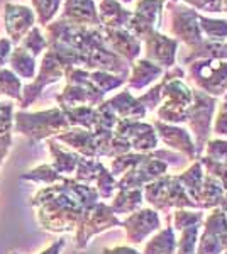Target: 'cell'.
Masks as SVG:
<instances>
[{"label":"cell","instance_id":"obj_1","mask_svg":"<svg viewBox=\"0 0 227 254\" xmlns=\"http://www.w3.org/2000/svg\"><path fill=\"white\" fill-rule=\"evenodd\" d=\"M100 202L97 190L65 176L63 182L44 187L32 196L39 225L48 232H72L86 208Z\"/></svg>","mask_w":227,"mask_h":254},{"label":"cell","instance_id":"obj_2","mask_svg":"<svg viewBox=\"0 0 227 254\" xmlns=\"http://www.w3.org/2000/svg\"><path fill=\"white\" fill-rule=\"evenodd\" d=\"M166 83L161 90V104L156 109L158 121L171 126L187 124L188 105L192 104V88L185 83V69L181 66H173L166 69Z\"/></svg>","mask_w":227,"mask_h":254},{"label":"cell","instance_id":"obj_3","mask_svg":"<svg viewBox=\"0 0 227 254\" xmlns=\"http://www.w3.org/2000/svg\"><path fill=\"white\" fill-rule=\"evenodd\" d=\"M14 129L29 139L31 144L43 139L56 137L58 134L67 132L70 129L68 119L60 107L48 109L43 112H26L19 110L14 114Z\"/></svg>","mask_w":227,"mask_h":254},{"label":"cell","instance_id":"obj_4","mask_svg":"<svg viewBox=\"0 0 227 254\" xmlns=\"http://www.w3.org/2000/svg\"><path fill=\"white\" fill-rule=\"evenodd\" d=\"M144 202H148L156 212H168L171 208H193L199 210L197 203L187 195L176 175H163L161 178L143 187Z\"/></svg>","mask_w":227,"mask_h":254},{"label":"cell","instance_id":"obj_5","mask_svg":"<svg viewBox=\"0 0 227 254\" xmlns=\"http://www.w3.org/2000/svg\"><path fill=\"white\" fill-rule=\"evenodd\" d=\"M217 107V98L210 97L207 93L200 92L197 88H192V104L188 105L187 112V124L188 132L192 134L193 142L197 147L199 158L204 153V147L212 136V122L214 114Z\"/></svg>","mask_w":227,"mask_h":254},{"label":"cell","instance_id":"obj_6","mask_svg":"<svg viewBox=\"0 0 227 254\" xmlns=\"http://www.w3.org/2000/svg\"><path fill=\"white\" fill-rule=\"evenodd\" d=\"M188 80L197 90L210 97H224L227 93V61L197 60L188 64Z\"/></svg>","mask_w":227,"mask_h":254},{"label":"cell","instance_id":"obj_7","mask_svg":"<svg viewBox=\"0 0 227 254\" xmlns=\"http://www.w3.org/2000/svg\"><path fill=\"white\" fill-rule=\"evenodd\" d=\"M166 15L170 19V34L173 39L187 46V51L199 48L204 43L200 26H199V12L190 9L187 5H178L175 2H166Z\"/></svg>","mask_w":227,"mask_h":254},{"label":"cell","instance_id":"obj_8","mask_svg":"<svg viewBox=\"0 0 227 254\" xmlns=\"http://www.w3.org/2000/svg\"><path fill=\"white\" fill-rule=\"evenodd\" d=\"M119 225H121V219L114 214L109 203L97 202L95 205L86 208L76 225L75 248L85 249L93 236H98L112 227H119Z\"/></svg>","mask_w":227,"mask_h":254},{"label":"cell","instance_id":"obj_9","mask_svg":"<svg viewBox=\"0 0 227 254\" xmlns=\"http://www.w3.org/2000/svg\"><path fill=\"white\" fill-rule=\"evenodd\" d=\"M65 69L67 68L61 63V60L58 58L51 49H46V51L43 53V58H41V66L38 69V73H36V78L32 81H29L26 87H22L19 107L24 110L31 104H34L48 85H53L63 78Z\"/></svg>","mask_w":227,"mask_h":254},{"label":"cell","instance_id":"obj_10","mask_svg":"<svg viewBox=\"0 0 227 254\" xmlns=\"http://www.w3.org/2000/svg\"><path fill=\"white\" fill-rule=\"evenodd\" d=\"M114 134L119 139L126 141L134 153H151V151L158 149L159 144L154 126L146 121L119 119L114 127Z\"/></svg>","mask_w":227,"mask_h":254},{"label":"cell","instance_id":"obj_11","mask_svg":"<svg viewBox=\"0 0 227 254\" xmlns=\"http://www.w3.org/2000/svg\"><path fill=\"white\" fill-rule=\"evenodd\" d=\"M227 246V219L221 208L209 210L199 234L195 254H222Z\"/></svg>","mask_w":227,"mask_h":254},{"label":"cell","instance_id":"obj_12","mask_svg":"<svg viewBox=\"0 0 227 254\" xmlns=\"http://www.w3.org/2000/svg\"><path fill=\"white\" fill-rule=\"evenodd\" d=\"M121 227H124L126 239L129 244L139 246L146 243L150 237L161 229L159 212L154 208H139L121 220Z\"/></svg>","mask_w":227,"mask_h":254},{"label":"cell","instance_id":"obj_13","mask_svg":"<svg viewBox=\"0 0 227 254\" xmlns=\"http://www.w3.org/2000/svg\"><path fill=\"white\" fill-rule=\"evenodd\" d=\"M164 3L166 0H136V9L133 10L127 31L143 43L151 32L158 31Z\"/></svg>","mask_w":227,"mask_h":254},{"label":"cell","instance_id":"obj_14","mask_svg":"<svg viewBox=\"0 0 227 254\" xmlns=\"http://www.w3.org/2000/svg\"><path fill=\"white\" fill-rule=\"evenodd\" d=\"M151 124L154 126L158 139L164 146H168L170 151H175V153L181 154V156H185L188 161L199 159L195 142H193V137H192V134L188 132V129H185L183 126L164 124V122L158 121V119L152 121Z\"/></svg>","mask_w":227,"mask_h":254},{"label":"cell","instance_id":"obj_15","mask_svg":"<svg viewBox=\"0 0 227 254\" xmlns=\"http://www.w3.org/2000/svg\"><path fill=\"white\" fill-rule=\"evenodd\" d=\"M143 43L144 60L158 64L163 69H170L176 64V56H178V41L176 39L168 38L159 31H154Z\"/></svg>","mask_w":227,"mask_h":254},{"label":"cell","instance_id":"obj_16","mask_svg":"<svg viewBox=\"0 0 227 254\" xmlns=\"http://www.w3.org/2000/svg\"><path fill=\"white\" fill-rule=\"evenodd\" d=\"M3 26H5L7 38L14 46H19L24 36L36 26V14L27 5L7 2L3 5Z\"/></svg>","mask_w":227,"mask_h":254},{"label":"cell","instance_id":"obj_17","mask_svg":"<svg viewBox=\"0 0 227 254\" xmlns=\"http://www.w3.org/2000/svg\"><path fill=\"white\" fill-rule=\"evenodd\" d=\"M104 100H105V95H102V93L93 87L90 80H86L85 83H81V85L67 83V87L56 95V102L61 110L81 107V105L98 107Z\"/></svg>","mask_w":227,"mask_h":254},{"label":"cell","instance_id":"obj_18","mask_svg":"<svg viewBox=\"0 0 227 254\" xmlns=\"http://www.w3.org/2000/svg\"><path fill=\"white\" fill-rule=\"evenodd\" d=\"M60 19L72 26L100 27L95 0H63Z\"/></svg>","mask_w":227,"mask_h":254},{"label":"cell","instance_id":"obj_19","mask_svg":"<svg viewBox=\"0 0 227 254\" xmlns=\"http://www.w3.org/2000/svg\"><path fill=\"white\" fill-rule=\"evenodd\" d=\"M104 32V41L105 46L114 51L117 56H121L122 60H126L127 63L139 60L141 56V41L136 39L127 29H105L102 27Z\"/></svg>","mask_w":227,"mask_h":254},{"label":"cell","instance_id":"obj_20","mask_svg":"<svg viewBox=\"0 0 227 254\" xmlns=\"http://www.w3.org/2000/svg\"><path fill=\"white\" fill-rule=\"evenodd\" d=\"M166 69H163L158 64L151 63L148 60H136L131 63L129 76H127V90L131 93L133 92H143V90L152 87L154 83H158V80L164 75Z\"/></svg>","mask_w":227,"mask_h":254},{"label":"cell","instance_id":"obj_21","mask_svg":"<svg viewBox=\"0 0 227 254\" xmlns=\"http://www.w3.org/2000/svg\"><path fill=\"white\" fill-rule=\"evenodd\" d=\"M53 139L58 142H63L65 146H68L70 151L80 154V156L97 159V136L93 134V130L80 129V127H70L67 132L58 134Z\"/></svg>","mask_w":227,"mask_h":254},{"label":"cell","instance_id":"obj_22","mask_svg":"<svg viewBox=\"0 0 227 254\" xmlns=\"http://www.w3.org/2000/svg\"><path fill=\"white\" fill-rule=\"evenodd\" d=\"M98 20L105 29H127L133 10H127L119 0H100L97 5Z\"/></svg>","mask_w":227,"mask_h":254},{"label":"cell","instance_id":"obj_23","mask_svg":"<svg viewBox=\"0 0 227 254\" xmlns=\"http://www.w3.org/2000/svg\"><path fill=\"white\" fill-rule=\"evenodd\" d=\"M107 105L114 110V114L119 119H134V121H143L148 116V110L143 107L138 97H134L129 90H122V92L115 93L109 100H105Z\"/></svg>","mask_w":227,"mask_h":254},{"label":"cell","instance_id":"obj_24","mask_svg":"<svg viewBox=\"0 0 227 254\" xmlns=\"http://www.w3.org/2000/svg\"><path fill=\"white\" fill-rule=\"evenodd\" d=\"M48 149L53 156V168L58 171L60 175L68 176V175H75L78 161H80V154L73 153V151L63 147L58 141H55L53 137L48 139Z\"/></svg>","mask_w":227,"mask_h":254},{"label":"cell","instance_id":"obj_25","mask_svg":"<svg viewBox=\"0 0 227 254\" xmlns=\"http://www.w3.org/2000/svg\"><path fill=\"white\" fill-rule=\"evenodd\" d=\"M110 208L114 210L115 215L119 214H133V212L143 208V188H119L112 196Z\"/></svg>","mask_w":227,"mask_h":254},{"label":"cell","instance_id":"obj_26","mask_svg":"<svg viewBox=\"0 0 227 254\" xmlns=\"http://www.w3.org/2000/svg\"><path fill=\"white\" fill-rule=\"evenodd\" d=\"M176 234L171 225L161 227L144 243L143 254H175Z\"/></svg>","mask_w":227,"mask_h":254},{"label":"cell","instance_id":"obj_27","mask_svg":"<svg viewBox=\"0 0 227 254\" xmlns=\"http://www.w3.org/2000/svg\"><path fill=\"white\" fill-rule=\"evenodd\" d=\"M9 64L10 69L19 78H26L31 81L36 78V73H38L36 58L32 55H29L22 46H14L9 58Z\"/></svg>","mask_w":227,"mask_h":254},{"label":"cell","instance_id":"obj_28","mask_svg":"<svg viewBox=\"0 0 227 254\" xmlns=\"http://www.w3.org/2000/svg\"><path fill=\"white\" fill-rule=\"evenodd\" d=\"M204 176H205V171H204V168H202L199 159L192 161V165H190L187 170L181 171L180 175H176V178H178V182L181 183L183 190L187 191V195L195 203L199 202L202 183H204Z\"/></svg>","mask_w":227,"mask_h":254},{"label":"cell","instance_id":"obj_29","mask_svg":"<svg viewBox=\"0 0 227 254\" xmlns=\"http://www.w3.org/2000/svg\"><path fill=\"white\" fill-rule=\"evenodd\" d=\"M222 198H224V187H222V183L205 173L199 202H197L199 210H212V208H217L221 205Z\"/></svg>","mask_w":227,"mask_h":254},{"label":"cell","instance_id":"obj_30","mask_svg":"<svg viewBox=\"0 0 227 254\" xmlns=\"http://www.w3.org/2000/svg\"><path fill=\"white\" fill-rule=\"evenodd\" d=\"M199 26L204 39L210 43H226L227 41V20L210 19L207 15L199 14Z\"/></svg>","mask_w":227,"mask_h":254},{"label":"cell","instance_id":"obj_31","mask_svg":"<svg viewBox=\"0 0 227 254\" xmlns=\"http://www.w3.org/2000/svg\"><path fill=\"white\" fill-rule=\"evenodd\" d=\"M63 112L68 119L70 127H80V129L93 130L95 119H97V110H95V107L81 105V107L65 109Z\"/></svg>","mask_w":227,"mask_h":254},{"label":"cell","instance_id":"obj_32","mask_svg":"<svg viewBox=\"0 0 227 254\" xmlns=\"http://www.w3.org/2000/svg\"><path fill=\"white\" fill-rule=\"evenodd\" d=\"M202 224H204V210L178 208L171 215V227L178 232L190 227H202Z\"/></svg>","mask_w":227,"mask_h":254},{"label":"cell","instance_id":"obj_33","mask_svg":"<svg viewBox=\"0 0 227 254\" xmlns=\"http://www.w3.org/2000/svg\"><path fill=\"white\" fill-rule=\"evenodd\" d=\"M32 7H34L36 22L41 27H46L49 22H53L56 14L61 9L63 0H31Z\"/></svg>","mask_w":227,"mask_h":254},{"label":"cell","instance_id":"obj_34","mask_svg":"<svg viewBox=\"0 0 227 254\" xmlns=\"http://www.w3.org/2000/svg\"><path fill=\"white\" fill-rule=\"evenodd\" d=\"M20 178L27 180V182L39 183V185H44V187H49V185H55V183L63 182L65 176L58 173L51 165H41L38 168H34V170H31L29 173L20 175Z\"/></svg>","mask_w":227,"mask_h":254},{"label":"cell","instance_id":"obj_35","mask_svg":"<svg viewBox=\"0 0 227 254\" xmlns=\"http://www.w3.org/2000/svg\"><path fill=\"white\" fill-rule=\"evenodd\" d=\"M88 80L92 81V85L102 95H107L109 92L112 90H117L126 85V78L117 75H112V73H107V71H90Z\"/></svg>","mask_w":227,"mask_h":254},{"label":"cell","instance_id":"obj_36","mask_svg":"<svg viewBox=\"0 0 227 254\" xmlns=\"http://www.w3.org/2000/svg\"><path fill=\"white\" fill-rule=\"evenodd\" d=\"M22 81L12 69L0 68V95H5L12 100H20L22 93Z\"/></svg>","mask_w":227,"mask_h":254},{"label":"cell","instance_id":"obj_37","mask_svg":"<svg viewBox=\"0 0 227 254\" xmlns=\"http://www.w3.org/2000/svg\"><path fill=\"white\" fill-rule=\"evenodd\" d=\"M19 46H22L29 55H32L34 58H39L48 49V41H46V36L41 32V27L34 26L26 36H24L22 41L19 43Z\"/></svg>","mask_w":227,"mask_h":254},{"label":"cell","instance_id":"obj_38","mask_svg":"<svg viewBox=\"0 0 227 254\" xmlns=\"http://www.w3.org/2000/svg\"><path fill=\"white\" fill-rule=\"evenodd\" d=\"M102 166H104V163L100 159H88L81 156L75 171V180L80 183H85V185H92L97 180L98 171H100Z\"/></svg>","mask_w":227,"mask_h":254},{"label":"cell","instance_id":"obj_39","mask_svg":"<svg viewBox=\"0 0 227 254\" xmlns=\"http://www.w3.org/2000/svg\"><path fill=\"white\" fill-rule=\"evenodd\" d=\"M95 190L102 200H110L117 191V178L110 173V170L105 165L98 171V176L95 180Z\"/></svg>","mask_w":227,"mask_h":254},{"label":"cell","instance_id":"obj_40","mask_svg":"<svg viewBox=\"0 0 227 254\" xmlns=\"http://www.w3.org/2000/svg\"><path fill=\"white\" fill-rule=\"evenodd\" d=\"M166 78H168V76H166V71H164V75L161 76V81L154 83L152 87L148 88L143 95L138 97V100L141 102L143 107L148 110V114L154 112V110L159 107V104H161V90H163V85L166 83Z\"/></svg>","mask_w":227,"mask_h":254},{"label":"cell","instance_id":"obj_41","mask_svg":"<svg viewBox=\"0 0 227 254\" xmlns=\"http://www.w3.org/2000/svg\"><path fill=\"white\" fill-rule=\"evenodd\" d=\"M199 234H200V227H190L181 231L180 236L176 237L175 254H195Z\"/></svg>","mask_w":227,"mask_h":254},{"label":"cell","instance_id":"obj_42","mask_svg":"<svg viewBox=\"0 0 227 254\" xmlns=\"http://www.w3.org/2000/svg\"><path fill=\"white\" fill-rule=\"evenodd\" d=\"M202 168H204V171L207 175H210L212 178L219 180V182L222 183V187H224V190L227 188V163H219V161H214V159H210L207 156H202L199 158Z\"/></svg>","mask_w":227,"mask_h":254},{"label":"cell","instance_id":"obj_43","mask_svg":"<svg viewBox=\"0 0 227 254\" xmlns=\"http://www.w3.org/2000/svg\"><path fill=\"white\" fill-rule=\"evenodd\" d=\"M202 154L214 159V161L227 163V139H222V137L209 139Z\"/></svg>","mask_w":227,"mask_h":254},{"label":"cell","instance_id":"obj_44","mask_svg":"<svg viewBox=\"0 0 227 254\" xmlns=\"http://www.w3.org/2000/svg\"><path fill=\"white\" fill-rule=\"evenodd\" d=\"M14 129V104L0 102V136L10 134Z\"/></svg>","mask_w":227,"mask_h":254},{"label":"cell","instance_id":"obj_45","mask_svg":"<svg viewBox=\"0 0 227 254\" xmlns=\"http://www.w3.org/2000/svg\"><path fill=\"white\" fill-rule=\"evenodd\" d=\"M212 134H216V136L222 139H227V100L219 105L217 114L214 116Z\"/></svg>","mask_w":227,"mask_h":254},{"label":"cell","instance_id":"obj_46","mask_svg":"<svg viewBox=\"0 0 227 254\" xmlns=\"http://www.w3.org/2000/svg\"><path fill=\"white\" fill-rule=\"evenodd\" d=\"M183 5H190L193 10H202V12H222L221 0H183Z\"/></svg>","mask_w":227,"mask_h":254},{"label":"cell","instance_id":"obj_47","mask_svg":"<svg viewBox=\"0 0 227 254\" xmlns=\"http://www.w3.org/2000/svg\"><path fill=\"white\" fill-rule=\"evenodd\" d=\"M12 49L14 44L9 38H0V68H5V64H9Z\"/></svg>","mask_w":227,"mask_h":254},{"label":"cell","instance_id":"obj_48","mask_svg":"<svg viewBox=\"0 0 227 254\" xmlns=\"http://www.w3.org/2000/svg\"><path fill=\"white\" fill-rule=\"evenodd\" d=\"M102 254H143L133 246H114V248H105Z\"/></svg>","mask_w":227,"mask_h":254},{"label":"cell","instance_id":"obj_49","mask_svg":"<svg viewBox=\"0 0 227 254\" xmlns=\"http://www.w3.org/2000/svg\"><path fill=\"white\" fill-rule=\"evenodd\" d=\"M12 146V134H3V136H0V165H2L3 158L7 156V153H9Z\"/></svg>","mask_w":227,"mask_h":254},{"label":"cell","instance_id":"obj_50","mask_svg":"<svg viewBox=\"0 0 227 254\" xmlns=\"http://www.w3.org/2000/svg\"><path fill=\"white\" fill-rule=\"evenodd\" d=\"M65 244H67V243H65V239H58L51 246H48L44 251H41L39 254H60L61 249L65 248Z\"/></svg>","mask_w":227,"mask_h":254},{"label":"cell","instance_id":"obj_51","mask_svg":"<svg viewBox=\"0 0 227 254\" xmlns=\"http://www.w3.org/2000/svg\"><path fill=\"white\" fill-rule=\"evenodd\" d=\"M221 7H222V10L227 14V0H221Z\"/></svg>","mask_w":227,"mask_h":254},{"label":"cell","instance_id":"obj_52","mask_svg":"<svg viewBox=\"0 0 227 254\" xmlns=\"http://www.w3.org/2000/svg\"><path fill=\"white\" fill-rule=\"evenodd\" d=\"M119 2H121V3H131L133 0H119Z\"/></svg>","mask_w":227,"mask_h":254},{"label":"cell","instance_id":"obj_53","mask_svg":"<svg viewBox=\"0 0 227 254\" xmlns=\"http://www.w3.org/2000/svg\"><path fill=\"white\" fill-rule=\"evenodd\" d=\"M224 51H226V60H227V41L224 43Z\"/></svg>","mask_w":227,"mask_h":254},{"label":"cell","instance_id":"obj_54","mask_svg":"<svg viewBox=\"0 0 227 254\" xmlns=\"http://www.w3.org/2000/svg\"><path fill=\"white\" fill-rule=\"evenodd\" d=\"M222 254H227V246H226V249H224V253H222Z\"/></svg>","mask_w":227,"mask_h":254},{"label":"cell","instance_id":"obj_55","mask_svg":"<svg viewBox=\"0 0 227 254\" xmlns=\"http://www.w3.org/2000/svg\"><path fill=\"white\" fill-rule=\"evenodd\" d=\"M166 2H168V0H166ZM170 2H175V3H176V2H178V0H170Z\"/></svg>","mask_w":227,"mask_h":254},{"label":"cell","instance_id":"obj_56","mask_svg":"<svg viewBox=\"0 0 227 254\" xmlns=\"http://www.w3.org/2000/svg\"><path fill=\"white\" fill-rule=\"evenodd\" d=\"M224 214H226V219H227V212H224Z\"/></svg>","mask_w":227,"mask_h":254},{"label":"cell","instance_id":"obj_57","mask_svg":"<svg viewBox=\"0 0 227 254\" xmlns=\"http://www.w3.org/2000/svg\"><path fill=\"white\" fill-rule=\"evenodd\" d=\"M12 254H17V253H12Z\"/></svg>","mask_w":227,"mask_h":254}]
</instances>
